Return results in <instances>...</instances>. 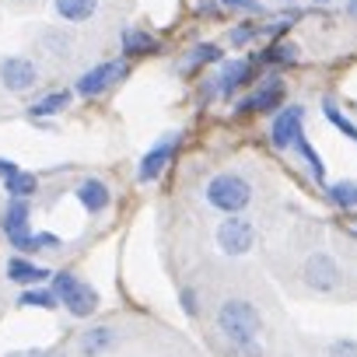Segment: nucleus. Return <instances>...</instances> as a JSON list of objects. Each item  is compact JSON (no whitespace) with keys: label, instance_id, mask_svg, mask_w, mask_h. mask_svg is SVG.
Listing matches in <instances>:
<instances>
[{"label":"nucleus","instance_id":"1","mask_svg":"<svg viewBox=\"0 0 357 357\" xmlns=\"http://www.w3.org/2000/svg\"><path fill=\"white\" fill-rule=\"evenodd\" d=\"M218 329L225 333V340H228L235 350L252 354V350H256V340H259V329H263V319H259V312H256L252 301H245V298H228V301L218 308Z\"/></svg>","mask_w":357,"mask_h":357},{"label":"nucleus","instance_id":"2","mask_svg":"<svg viewBox=\"0 0 357 357\" xmlns=\"http://www.w3.org/2000/svg\"><path fill=\"white\" fill-rule=\"evenodd\" d=\"M32 207L25 197H11L8 207H4V218H0V228H4L11 249L18 252H43V249H60V238L56 235H39L32 231Z\"/></svg>","mask_w":357,"mask_h":357},{"label":"nucleus","instance_id":"3","mask_svg":"<svg viewBox=\"0 0 357 357\" xmlns=\"http://www.w3.org/2000/svg\"><path fill=\"white\" fill-rule=\"evenodd\" d=\"M204 200L221 214H242L252 204V183L238 172H221L204 186Z\"/></svg>","mask_w":357,"mask_h":357},{"label":"nucleus","instance_id":"4","mask_svg":"<svg viewBox=\"0 0 357 357\" xmlns=\"http://www.w3.org/2000/svg\"><path fill=\"white\" fill-rule=\"evenodd\" d=\"M53 291H56V298H60V305L74 315V319H88L95 308H98V291L88 284V280H81L77 273H53Z\"/></svg>","mask_w":357,"mask_h":357},{"label":"nucleus","instance_id":"5","mask_svg":"<svg viewBox=\"0 0 357 357\" xmlns=\"http://www.w3.org/2000/svg\"><path fill=\"white\" fill-rule=\"evenodd\" d=\"M126 74H130V70H126V63L105 60V63H98V67L84 70V74L77 77L74 91H77L81 98H98V95H105L109 88H116V84H119V81H123Z\"/></svg>","mask_w":357,"mask_h":357},{"label":"nucleus","instance_id":"6","mask_svg":"<svg viewBox=\"0 0 357 357\" xmlns=\"http://www.w3.org/2000/svg\"><path fill=\"white\" fill-rule=\"evenodd\" d=\"M218 245L225 256H245L256 245V228L242 214H228V221L218 225Z\"/></svg>","mask_w":357,"mask_h":357},{"label":"nucleus","instance_id":"7","mask_svg":"<svg viewBox=\"0 0 357 357\" xmlns=\"http://www.w3.org/2000/svg\"><path fill=\"white\" fill-rule=\"evenodd\" d=\"M178 144H183V133H165L144 158H140V168H137V183H154V178L175 161L178 154Z\"/></svg>","mask_w":357,"mask_h":357},{"label":"nucleus","instance_id":"8","mask_svg":"<svg viewBox=\"0 0 357 357\" xmlns=\"http://www.w3.org/2000/svg\"><path fill=\"white\" fill-rule=\"evenodd\" d=\"M0 84H4L8 91H15V95L32 91L39 84L36 60H29V56H8V60H0Z\"/></svg>","mask_w":357,"mask_h":357},{"label":"nucleus","instance_id":"9","mask_svg":"<svg viewBox=\"0 0 357 357\" xmlns=\"http://www.w3.org/2000/svg\"><path fill=\"white\" fill-rule=\"evenodd\" d=\"M301 133H305V109H301V105H287V109L273 119V126H270L273 147H280V151L294 147V140H298Z\"/></svg>","mask_w":357,"mask_h":357},{"label":"nucleus","instance_id":"10","mask_svg":"<svg viewBox=\"0 0 357 357\" xmlns=\"http://www.w3.org/2000/svg\"><path fill=\"white\" fill-rule=\"evenodd\" d=\"M305 284L315 287V291H333V287L340 284V266H336V259L326 256V252L308 256V259H305Z\"/></svg>","mask_w":357,"mask_h":357},{"label":"nucleus","instance_id":"11","mask_svg":"<svg viewBox=\"0 0 357 357\" xmlns=\"http://www.w3.org/2000/svg\"><path fill=\"white\" fill-rule=\"evenodd\" d=\"M77 200L88 214H102V211H109L112 193H109V186L102 183V178H84V183L77 186Z\"/></svg>","mask_w":357,"mask_h":357},{"label":"nucleus","instance_id":"12","mask_svg":"<svg viewBox=\"0 0 357 357\" xmlns=\"http://www.w3.org/2000/svg\"><path fill=\"white\" fill-rule=\"evenodd\" d=\"M102 0H53V11L67 22V25H84L98 15Z\"/></svg>","mask_w":357,"mask_h":357},{"label":"nucleus","instance_id":"13","mask_svg":"<svg viewBox=\"0 0 357 357\" xmlns=\"http://www.w3.org/2000/svg\"><path fill=\"white\" fill-rule=\"evenodd\" d=\"M280 98H284V88H280L277 77H270L256 95H249V98L238 105V112H273V109L280 105Z\"/></svg>","mask_w":357,"mask_h":357},{"label":"nucleus","instance_id":"14","mask_svg":"<svg viewBox=\"0 0 357 357\" xmlns=\"http://www.w3.org/2000/svg\"><path fill=\"white\" fill-rule=\"evenodd\" d=\"M8 280L25 284V287H36V284H43V280H53V270L36 266V263H29V259L15 256V259H8Z\"/></svg>","mask_w":357,"mask_h":357},{"label":"nucleus","instance_id":"15","mask_svg":"<svg viewBox=\"0 0 357 357\" xmlns=\"http://www.w3.org/2000/svg\"><path fill=\"white\" fill-rule=\"evenodd\" d=\"M249 74H252V63H249V60H231V63H225V70H221V77H218L221 95L238 91V88L249 81Z\"/></svg>","mask_w":357,"mask_h":357},{"label":"nucleus","instance_id":"16","mask_svg":"<svg viewBox=\"0 0 357 357\" xmlns=\"http://www.w3.org/2000/svg\"><path fill=\"white\" fill-rule=\"evenodd\" d=\"M123 53L126 56H151V53H158V39L144 29H126L123 32Z\"/></svg>","mask_w":357,"mask_h":357},{"label":"nucleus","instance_id":"17","mask_svg":"<svg viewBox=\"0 0 357 357\" xmlns=\"http://www.w3.org/2000/svg\"><path fill=\"white\" fill-rule=\"evenodd\" d=\"M4 190L11 193V197H25V200H32L36 193H39V175L36 172H11L8 178H4Z\"/></svg>","mask_w":357,"mask_h":357},{"label":"nucleus","instance_id":"18","mask_svg":"<svg viewBox=\"0 0 357 357\" xmlns=\"http://www.w3.org/2000/svg\"><path fill=\"white\" fill-rule=\"evenodd\" d=\"M112 343H116V329H109V326H95V329H88V333L81 336V354L95 357V354L109 350Z\"/></svg>","mask_w":357,"mask_h":357},{"label":"nucleus","instance_id":"19","mask_svg":"<svg viewBox=\"0 0 357 357\" xmlns=\"http://www.w3.org/2000/svg\"><path fill=\"white\" fill-rule=\"evenodd\" d=\"M67 105H70V91H53V95H46V98L32 102V105H29V116H32V119L56 116V112H63Z\"/></svg>","mask_w":357,"mask_h":357},{"label":"nucleus","instance_id":"20","mask_svg":"<svg viewBox=\"0 0 357 357\" xmlns=\"http://www.w3.org/2000/svg\"><path fill=\"white\" fill-rule=\"evenodd\" d=\"M18 305H22V308H60V298H56L53 287L46 291V287L36 284V287H29V291L18 294Z\"/></svg>","mask_w":357,"mask_h":357},{"label":"nucleus","instance_id":"21","mask_svg":"<svg viewBox=\"0 0 357 357\" xmlns=\"http://www.w3.org/2000/svg\"><path fill=\"white\" fill-rule=\"evenodd\" d=\"M326 193H329V200H333L336 207H343V211H354V207H357V183H354V178H343V183L326 186Z\"/></svg>","mask_w":357,"mask_h":357},{"label":"nucleus","instance_id":"22","mask_svg":"<svg viewBox=\"0 0 357 357\" xmlns=\"http://www.w3.org/2000/svg\"><path fill=\"white\" fill-rule=\"evenodd\" d=\"M294 147L301 151V158L308 161V172H312V178H315V183H326V165H322V158H319V151L308 144V137L301 133L298 140H294Z\"/></svg>","mask_w":357,"mask_h":357},{"label":"nucleus","instance_id":"23","mask_svg":"<svg viewBox=\"0 0 357 357\" xmlns=\"http://www.w3.org/2000/svg\"><path fill=\"white\" fill-rule=\"evenodd\" d=\"M322 112H326V119H329V123H333L343 137H350V140L357 144V126H354V123H350V119H347V116H343V112L333 105V102H326V105H322Z\"/></svg>","mask_w":357,"mask_h":357},{"label":"nucleus","instance_id":"24","mask_svg":"<svg viewBox=\"0 0 357 357\" xmlns=\"http://www.w3.org/2000/svg\"><path fill=\"white\" fill-rule=\"evenodd\" d=\"M221 60V50L214 46V43H204V46H193V53H190V63L197 67V63H218Z\"/></svg>","mask_w":357,"mask_h":357},{"label":"nucleus","instance_id":"25","mask_svg":"<svg viewBox=\"0 0 357 357\" xmlns=\"http://www.w3.org/2000/svg\"><path fill=\"white\" fill-rule=\"evenodd\" d=\"M259 60L263 63H294V46H270Z\"/></svg>","mask_w":357,"mask_h":357},{"label":"nucleus","instance_id":"26","mask_svg":"<svg viewBox=\"0 0 357 357\" xmlns=\"http://www.w3.org/2000/svg\"><path fill=\"white\" fill-rule=\"evenodd\" d=\"M221 4L231 8V11H245V15H259V11H263L259 0H221Z\"/></svg>","mask_w":357,"mask_h":357},{"label":"nucleus","instance_id":"27","mask_svg":"<svg viewBox=\"0 0 357 357\" xmlns=\"http://www.w3.org/2000/svg\"><path fill=\"white\" fill-rule=\"evenodd\" d=\"M252 36H256V29H249V25H245V29H235V32H231V43H235V46H242V43H249Z\"/></svg>","mask_w":357,"mask_h":357},{"label":"nucleus","instance_id":"28","mask_svg":"<svg viewBox=\"0 0 357 357\" xmlns=\"http://www.w3.org/2000/svg\"><path fill=\"white\" fill-rule=\"evenodd\" d=\"M8 357H50V350H46V347H32V350H15V354H8Z\"/></svg>","mask_w":357,"mask_h":357},{"label":"nucleus","instance_id":"29","mask_svg":"<svg viewBox=\"0 0 357 357\" xmlns=\"http://www.w3.org/2000/svg\"><path fill=\"white\" fill-rule=\"evenodd\" d=\"M183 308H186L190 315H197V294H193V291H183Z\"/></svg>","mask_w":357,"mask_h":357},{"label":"nucleus","instance_id":"30","mask_svg":"<svg viewBox=\"0 0 357 357\" xmlns=\"http://www.w3.org/2000/svg\"><path fill=\"white\" fill-rule=\"evenodd\" d=\"M11 172H18V165H15V161H8V158H0V178H8Z\"/></svg>","mask_w":357,"mask_h":357},{"label":"nucleus","instance_id":"31","mask_svg":"<svg viewBox=\"0 0 357 357\" xmlns=\"http://www.w3.org/2000/svg\"><path fill=\"white\" fill-rule=\"evenodd\" d=\"M350 235H354V238H357V221H354V225H350Z\"/></svg>","mask_w":357,"mask_h":357},{"label":"nucleus","instance_id":"32","mask_svg":"<svg viewBox=\"0 0 357 357\" xmlns=\"http://www.w3.org/2000/svg\"><path fill=\"white\" fill-rule=\"evenodd\" d=\"M319 4H326V0H319Z\"/></svg>","mask_w":357,"mask_h":357}]
</instances>
